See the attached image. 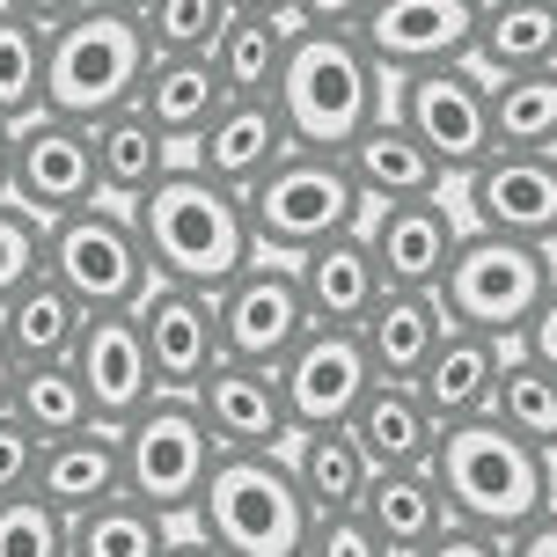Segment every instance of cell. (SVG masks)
<instances>
[{"label":"cell","instance_id":"obj_11","mask_svg":"<svg viewBox=\"0 0 557 557\" xmlns=\"http://www.w3.org/2000/svg\"><path fill=\"white\" fill-rule=\"evenodd\" d=\"M8 198L23 206L37 227L66 221L96 206V154H88V125L37 111L8 125Z\"/></svg>","mask_w":557,"mask_h":557},{"label":"cell","instance_id":"obj_39","mask_svg":"<svg viewBox=\"0 0 557 557\" xmlns=\"http://www.w3.org/2000/svg\"><path fill=\"white\" fill-rule=\"evenodd\" d=\"M45 111V29L0 8V125Z\"/></svg>","mask_w":557,"mask_h":557},{"label":"cell","instance_id":"obj_26","mask_svg":"<svg viewBox=\"0 0 557 557\" xmlns=\"http://www.w3.org/2000/svg\"><path fill=\"white\" fill-rule=\"evenodd\" d=\"M492 382H499V337H476V331H455L433 345V360L418 367V404L433 411V425H462V418H484L492 404Z\"/></svg>","mask_w":557,"mask_h":557},{"label":"cell","instance_id":"obj_6","mask_svg":"<svg viewBox=\"0 0 557 557\" xmlns=\"http://www.w3.org/2000/svg\"><path fill=\"white\" fill-rule=\"evenodd\" d=\"M139 74H147V37L133 15H103V8H74L66 23L45 29V111L96 125L133 103Z\"/></svg>","mask_w":557,"mask_h":557},{"label":"cell","instance_id":"obj_49","mask_svg":"<svg viewBox=\"0 0 557 557\" xmlns=\"http://www.w3.org/2000/svg\"><path fill=\"white\" fill-rule=\"evenodd\" d=\"M162 557H221V550H213V543H198L191 529H176V535L162 543Z\"/></svg>","mask_w":557,"mask_h":557},{"label":"cell","instance_id":"obj_57","mask_svg":"<svg viewBox=\"0 0 557 557\" xmlns=\"http://www.w3.org/2000/svg\"><path fill=\"white\" fill-rule=\"evenodd\" d=\"M550 257H557V250H550Z\"/></svg>","mask_w":557,"mask_h":557},{"label":"cell","instance_id":"obj_37","mask_svg":"<svg viewBox=\"0 0 557 557\" xmlns=\"http://www.w3.org/2000/svg\"><path fill=\"white\" fill-rule=\"evenodd\" d=\"M169 521L162 513H147L139 499H103V506H88V513H74L66 521V557H162L169 543Z\"/></svg>","mask_w":557,"mask_h":557},{"label":"cell","instance_id":"obj_21","mask_svg":"<svg viewBox=\"0 0 557 557\" xmlns=\"http://www.w3.org/2000/svg\"><path fill=\"white\" fill-rule=\"evenodd\" d=\"M29 492L52 506V513H88V506H103L125 492V455H117V425H88V433H66L37 455V476H29Z\"/></svg>","mask_w":557,"mask_h":557},{"label":"cell","instance_id":"obj_9","mask_svg":"<svg viewBox=\"0 0 557 557\" xmlns=\"http://www.w3.org/2000/svg\"><path fill=\"white\" fill-rule=\"evenodd\" d=\"M45 278H59L88 315H133L139 294L154 286L133 235V213L111 206V198H96V206L45 227Z\"/></svg>","mask_w":557,"mask_h":557},{"label":"cell","instance_id":"obj_2","mask_svg":"<svg viewBox=\"0 0 557 557\" xmlns=\"http://www.w3.org/2000/svg\"><path fill=\"white\" fill-rule=\"evenodd\" d=\"M433 484H441V506L455 529H476L506 543L529 521H543L557 506V470L550 455L521 447L506 425L492 418H462V425H441V447H433Z\"/></svg>","mask_w":557,"mask_h":557},{"label":"cell","instance_id":"obj_24","mask_svg":"<svg viewBox=\"0 0 557 557\" xmlns=\"http://www.w3.org/2000/svg\"><path fill=\"white\" fill-rule=\"evenodd\" d=\"M345 433L360 441L367 470H425L433 462V447H441V425H433V411L418 404L411 382H374V389L360 396V411L345 418Z\"/></svg>","mask_w":557,"mask_h":557},{"label":"cell","instance_id":"obj_5","mask_svg":"<svg viewBox=\"0 0 557 557\" xmlns=\"http://www.w3.org/2000/svg\"><path fill=\"white\" fill-rule=\"evenodd\" d=\"M308 499L286 455H221L206 492L191 506V535L221 557H301L308 543Z\"/></svg>","mask_w":557,"mask_h":557},{"label":"cell","instance_id":"obj_38","mask_svg":"<svg viewBox=\"0 0 557 557\" xmlns=\"http://www.w3.org/2000/svg\"><path fill=\"white\" fill-rule=\"evenodd\" d=\"M227 15H235L227 0H147L139 8V37H147V52H162V59H206L221 45Z\"/></svg>","mask_w":557,"mask_h":557},{"label":"cell","instance_id":"obj_18","mask_svg":"<svg viewBox=\"0 0 557 557\" xmlns=\"http://www.w3.org/2000/svg\"><path fill=\"white\" fill-rule=\"evenodd\" d=\"M191 411H198V425H206L213 455H278V447L294 441L272 367L221 360V367H213V374L191 389Z\"/></svg>","mask_w":557,"mask_h":557},{"label":"cell","instance_id":"obj_14","mask_svg":"<svg viewBox=\"0 0 557 557\" xmlns=\"http://www.w3.org/2000/svg\"><path fill=\"white\" fill-rule=\"evenodd\" d=\"M476 37V0H374L367 23L352 29L382 82H404V74H425V66H462Z\"/></svg>","mask_w":557,"mask_h":557},{"label":"cell","instance_id":"obj_52","mask_svg":"<svg viewBox=\"0 0 557 557\" xmlns=\"http://www.w3.org/2000/svg\"><path fill=\"white\" fill-rule=\"evenodd\" d=\"M8 389H15V360H8V337H0V411H8Z\"/></svg>","mask_w":557,"mask_h":557},{"label":"cell","instance_id":"obj_56","mask_svg":"<svg viewBox=\"0 0 557 557\" xmlns=\"http://www.w3.org/2000/svg\"><path fill=\"white\" fill-rule=\"evenodd\" d=\"M550 8H557V0H550Z\"/></svg>","mask_w":557,"mask_h":557},{"label":"cell","instance_id":"obj_20","mask_svg":"<svg viewBox=\"0 0 557 557\" xmlns=\"http://www.w3.org/2000/svg\"><path fill=\"white\" fill-rule=\"evenodd\" d=\"M294 139H286V117H278V103H257V96H227L221 111H213V125L176 154V162H191L198 176H213V184H227V191H250L257 176L286 154Z\"/></svg>","mask_w":557,"mask_h":557},{"label":"cell","instance_id":"obj_44","mask_svg":"<svg viewBox=\"0 0 557 557\" xmlns=\"http://www.w3.org/2000/svg\"><path fill=\"white\" fill-rule=\"evenodd\" d=\"M367 8H374V0H294V8H286V23H294V29H337V37H352V29L367 23Z\"/></svg>","mask_w":557,"mask_h":557},{"label":"cell","instance_id":"obj_12","mask_svg":"<svg viewBox=\"0 0 557 557\" xmlns=\"http://www.w3.org/2000/svg\"><path fill=\"white\" fill-rule=\"evenodd\" d=\"M213 323H221V360H243V367H278L315 331L301 278H294L286 257H250V272L213 294Z\"/></svg>","mask_w":557,"mask_h":557},{"label":"cell","instance_id":"obj_8","mask_svg":"<svg viewBox=\"0 0 557 557\" xmlns=\"http://www.w3.org/2000/svg\"><path fill=\"white\" fill-rule=\"evenodd\" d=\"M117 455H125V499H139L147 513H162L169 529L191 521L198 492L213 476V441L198 425L191 396H154L117 425Z\"/></svg>","mask_w":557,"mask_h":557},{"label":"cell","instance_id":"obj_41","mask_svg":"<svg viewBox=\"0 0 557 557\" xmlns=\"http://www.w3.org/2000/svg\"><path fill=\"white\" fill-rule=\"evenodd\" d=\"M37 272H45V227L29 221L15 198H0V301Z\"/></svg>","mask_w":557,"mask_h":557},{"label":"cell","instance_id":"obj_4","mask_svg":"<svg viewBox=\"0 0 557 557\" xmlns=\"http://www.w3.org/2000/svg\"><path fill=\"white\" fill-rule=\"evenodd\" d=\"M243 221H250L257 257H308L352 235L367 221V198L352 184L345 154H315V147H286L250 191H243Z\"/></svg>","mask_w":557,"mask_h":557},{"label":"cell","instance_id":"obj_27","mask_svg":"<svg viewBox=\"0 0 557 557\" xmlns=\"http://www.w3.org/2000/svg\"><path fill=\"white\" fill-rule=\"evenodd\" d=\"M470 66L484 82L557 66V8L550 0H484L476 8V37H470Z\"/></svg>","mask_w":557,"mask_h":557},{"label":"cell","instance_id":"obj_15","mask_svg":"<svg viewBox=\"0 0 557 557\" xmlns=\"http://www.w3.org/2000/svg\"><path fill=\"white\" fill-rule=\"evenodd\" d=\"M272 382H278V404H286V425L315 433V425H345L360 411V396L374 389V367H367L352 331H308L272 367Z\"/></svg>","mask_w":557,"mask_h":557},{"label":"cell","instance_id":"obj_48","mask_svg":"<svg viewBox=\"0 0 557 557\" xmlns=\"http://www.w3.org/2000/svg\"><path fill=\"white\" fill-rule=\"evenodd\" d=\"M8 15H23V23H37V29H52V23H66L82 0H0Z\"/></svg>","mask_w":557,"mask_h":557},{"label":"cell","instance_id":"obj_10","mask_svg":"<svg viewBox=\"0 0 557 557\" xmlns=\"http://www.w3.org/2000/svg\"><path fill=\"white\" fill-rule=\"evenodd\" d=\"M389 117L433 154L447 184H462L484 154H492V111H484V74L470 59L462 66H425L389 82Z\"/></svg>","mask_w":557,"mask_h":557},{"label":"cell","instance_id":"obj_31","mask_svg":"<svg viewBox=\"0 0 557 557\" xmlns=\"http://www.w3.org/2000/svg\"><path fill=\"white\" fill-rule=\"evenodd\" d=\"M88 154H96V198H111V206H133L139 191H154L162 169L176 162V147H169L133 103L88 125Z\"/></svg>","mask_w":557,"mask_h":557},{"label":"cell","instance_id":"obj_32","mask_svg":"<svg viewBox=\"0 0 557 557\" xmlns=\"http://www.w3.org/2000/svg\"><path fill=\"white\" fill-rule=\"evenodd\" d=\"M345 169H352V184H360L367 206H389V198H441L447 191V176L433 169V154H425L396 117H374V125L345 147Z\"/></svg>","mask_w":557,"mask_h":557},{"label":"cell","instance_id":"obj_35","mask_svg":"<svg viewBox=\"0 0 557 557\" xmlns=\"http://www.w3.org/2000/svg\"><path fill=\"white\" fill-rule=\"evenodd\" d=\"M286 37L294 23L286 15H227L221 45H213V74H221L227 96H257V103H272L278 88V66H286Z\"/></svg>","mask_w":557,"mask_h":557},{"label":"cell","instance_id":"obj_3","mask_svg":"<svg viewBox=\"0 0 557 557\" xmlns=\"http://www.w3.org/2000/svg\"><path fill=\"white\" fill-rule=\"evenodd\" d=\"M272 103L286 117L294 147L345 154L374 117H389V82H382V66L352 37H337V29H294Z\"/></svg>","mask_w":557,"mask_h":557},{"label":"cell","instance_id":"obj_13","mask_svg":"<svg viewBox=\"0 0 557 557\" xmlns=\"http://www.w3.org/2000/svg\"><path fill=\"white\" fill-rule=\"evenodd\" d=\"M455 191H462V227L557 250V154H484Z\"/></svg>","mask_w":557,"mask_h":557},{"label":"cell","instance_id":"obj_50","mask_svg":"<svg viewBox=\"0 0 557 557\" xmlns=\"http://www.w3.org/2000/svg\"><path fill=\"white\" fill-rule=\"evenodd\" d=\"M227 8H235V15H286L294 0H227Z\"/></svg>","mask_w":557,"mask_h":557},{"label":"cell","instance_id":"obj_28","mask_svg":"<svg viewBox=\"0 0 557 557\" xmlns=\"http://www.w3.org/2000/svg\"><path fill=\"white\" fill-rule=\"evenodd\" d=\"M88 308L59 286V278H23L8 301H0V337H8V360L15 367H52L74 352V337H82Z\"/></svg>","mask_w":557,"mask_h":557},{"label":"cell","instance_id":"obj_29","mask_svg":"<svg viewBox=\"0 0 557 557\" xmlns=\"http://www.w3.org/2000/svg\"><path fill=\"white\" fill-rule=\"evenodd\" d=\"M286 455V470H294V484H301L308 513L323 521V513H360L367 484H374V470H367L360 441L345 433V425H315V433H294V441L278 447Z\"/></svg>","mask_w":557,"mask_h":557},{"label":"cell","instance_id":"obj_19","mask_svg":"<svg viewBox=\"0 0 557 557\" xmlns=\"http://www.w3.org/2000/svg\"><path fill=\"white\" fill-rule=\"evenodd\" d=\"M66 367H74V382H82L96 425H125L139 404L162 396V389H154V367H147V345H139L133 315H88L82 337H74V352H66Z\"/></svg>","mask_w":557,"mask_h":557},{"label":"cell","instance_id":"obj_17","mask_svg":"<svg viewBox=\"0 0 557 557\" xmlns=\"http://www.w3.org/2000/svg\"><path fill=\"white\" fill-rule=\"evenodd\" d=\"M139 345H147V367H154V389L162 396H191L213 367H221V323H213V294H191V286H147L133 308Z\"/></svg>","mask_w":557,"mask_h":557},{"label":"cell","instance_id":"obj_36","mask_svg":"<svg viewBox=\"0 0 557 557\" xmlns=\"http://www.w3.org/2000/svg\"><path fill=\"white\" fill-rule=\"evenodd\" d=\"M8 411L23 418V433H37V447H52V441H66V433H88V425H96V411H88V396H82V382H74L66 360L15 367Z\"/></svg>","mask_w":557,"mask_h":557},{"label":"cell","instance_id":"obj_16","mask_svg":"<svg viewBox=\"0 0 557 557\" xmlns=\"http://www.w3.org/2000/svg\"><path fill=\"white\" fill-rule=\"evenodd\" d=\"M360 243L374 257L382 286H418L433 294L447 272V257L462 243V221H455V184L441 198H389V206H367Z\"/></svg>","mask_w":557,"mask_h":557},{"label":"cell","instance_id":"obj_23","mask_svg":"<svg viewBox=\"0 0 557 557\" xmlns=\"http://www.w3.org/2000/svg\"><path fill=\"white\" fill-rule=\"evenodd\" d=\"M294 278H301V301H308V323H315V331H360L367 308L382 301V272H374V257H367L360 227L337 235V243H323V250L294 257Z\"/></svg>","mask_w":557,"mask_h":557},{"label":"cell","instance_id":"obj_22","mask_svg":"<svg viewBox=\"0 0 557 557\" xmlns=\"http://www.w3.org/2000/svg\"><path fill=\"white\" fill-rule=\"evenodd\" d=\"M352 337H360L374 382H418V367L433 360V345L447 337V315L418 286H382V301L367 308V323Z\"/></svg>","mask_w":557,"mask_h":557},{"label":"cell","instance_id":"obj_55","mask_svg":"<svg viewBox=\"0 0 557 557\" xmlns=\"http://www.w3.org/2000/svg\"><path fill=\"white\" fill-rule=\"evenodd\" d=\"M476 8H484V0H476Z\"/></svg>","mask_w":557,"mask_h":557},{"label":"cell","instance_id":"obj_45","mask_svg":"<svg viewBox=\"0 0 557 557\" xmlns=\"http://www.w3.org/2000/svg\"><path fill=\"white\" fill-rule=\"evenodd\" d=\"M521 352H529L535 367H550V374H557V286L543 294V308L529 315V331H521Z\"/></svg>","mask_w":557,"mask_h":557},{"label":"cell","instance_id":"obj_54","mask_svg":"<svg viewBox=\"0 0 557 557\" xmlns=\"http://www.w3.org/2000/svg\"><path fill=\"white\" fill-rule=\"evenodd\" d=\"M550 470H557V455H550Z\"/></svg>","mask_w":557,"mask_h":557},{"label":"cell","instance_id":"obj_30","mask_svg":"<svg viewBox=\"0 0 557 557\" xmlns=\"http://www.w3.org/2000/svg\"><path fill=\"white\" fill-rule=\"evenodd\" d=\"M360 521H367V535H374L389 557H418L433 535L455 529L447 506H441L433 470H382L374 484H367V499H360Z\"/></svg>","mask_w":557,"mask_h":557},{"label":"cell","instance_id":"obj_43","mask_svg":"<svg viewBox=\"0 0 557 557\" xmlns=\"http://www.w3.org/2000/svg\"><path fill=\"white\" fill-rule=\"evenodd\" d=\"M37 433H23V418L15 411H0V499H23L29 492V476H37Z\"/></svg>","mask_w":557,"mask_h":557},{"label":"cell","instance_id":"obj_51","mask_svg":"<svg viewBox=\"0 0 557 557\" xmlns=\"http://www.w3.org/2000/svg\"><path fill=\"white\" fill-rule=\"evenodd\" d=\"M82 8H103V15H133V23H139V8H147V0H82Z\"/></svg>","mask_w":557,"mask_h":557},{"label":"cell","instance_id":"obj_47","mask_svg":"<svg viewBox=\"0 0 557 557\" xmlns=\"http://www.w3.org/2000/svg\"><path fill=\"white\" fill-rule=\"evenodd\" d=\"M418 557H499V543H492V535H476V529H447V535H433Z\"/></svg>","mask_w":557,"mask_h":557},{"label":"cell","instance_id":"obj_40","mask_svg":"<svg viewBox=\"0 0 557 557\" xmlns=\"http://www.w3.org/2000/svg\"><path fill=\"white\" fill-rule=\"evenodd\" d=\"M0 557H66V513L23 492V499H0Z\"/></svg>","mask_w":557,"mask_h":557},{"label":"cell","instance_id":"obj_1","mask_svg":"<svg viewBox=\"0 0 557 557\" xmlns=\"http://www.w3.org/2000/svg\"><path fill=\"white\" fill-rule=\"evenodd\" d=\"M139 257L162 286H191V294H221L227 278L250 272V221H243V191H227L213 176H198L191 162H169L154 191H139L133 206Z\"/></svg>","mask_w":557,"mask_h":557},{"label":"cell","instance_id":"obj_33","mask_svg":"<svg viewBox=\"0 0 557 557\" xmlns=\"http://www.w3.org/2000/svg\"><path fill=\"white\" fill-rule=\"evenodd\" d=\"M484 418L506 425V433L521 447H535V455H557V374L521 352V337H499V382H492Z\"/></svg>","mask_w":557,"mask_h":557},{"label":"cell","instance_id":"obj_53","mask_svg":"<svg viewBox=\"0 0 557 557\" xmlns=\"http://www.w3.org/2000/svg\"><path fill=\"white\" fill-rule=\"evenodd\" d=\"M0 198H8V125H0Z\"/></svg>","mask_w":557,"mask_h":557},{"label":"cell","instance_id":"obj_25","mask_svg":"<svg viewBox=\"0 0 557 557\" xmlns=\"http://www.w3.org/2000/svg\"><path fill=\"white\" fill-rule=\"evenodd\" d=\"M221 103H227V88H221V74H213V59L147 52V74H139V88H133V111L147 117L169 147H191V139L213 125Z\"/></svg>","mask_w":557,"mask_h":557},{"label":"cell","instance_id":"obj_42","mask_svg":"<svg viewBox=\"0 0 557 557\" xmlns=\"http://www.w3.org/2000/svg\"><path fill=\"white\" fill-rule=\"evenodd\" d=\"M301 557H389L374 535H367L360 513H323V521H308V543Z\"/></svg>","mask_w":557,"mask_h":557},{"label":"cell","instance_id":"obj_34","mask_svg":"<svg viewBox=\"0 0 557 557\" xmlns=\"http://www.w3.org/2000/svg\"><path fill=\"white\" fill-rule=\"evenodd\" d=\"M492 111V154H557V66L484 82Z\"/></svg>","mask_w":557,"mask_h":557},{"label":"cell","instance_id":"obj_46","mask_svg":"<svg viewBox=\"0 0 557 557\" xmlns=\"http://www.w3.org/2000/svg\"><path fill=\"white\" fill-rule=\"evenodd\" d=\"M499 557H557V506L543 513V521H529L521 535H506Z\"/></svg>","mask_w":557,"mask_h":557},{"label":"cell","instance_id":"obj_7","mask_svg":"<svg viewBox=\"0 0 557 557\" xmlns=\"http://www.w3.org/2000/svg\"><path fill=\"white\" fill-rule=\"evenodd\" d=\"M550 286H557V257H550V250L462 227V243H455V257H447V272H441V286H433V301H441V315L455 323V331L521 337Z\"/></svg>","mask_w":557,"mask_h":557}]
</instances>
